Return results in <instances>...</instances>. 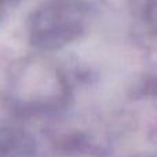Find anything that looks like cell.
<instances>
[{
    "label": "cell",
    "mask_w": 157,
    "mask_h": 157,
    "mask_svg": "<svg viewBox=\"0 0 157 157\" xmlns=\"http://www.w3.org/2000/svg\"><path fill=\"white\" fill-rule=\"evenodd\" d=\"M13 81L15 90L25 99H58L66 91V81L61 69L43 57L25 58L17 66Z\"/></svg>",
    "instance_id": "obj_2"
},
{
    "label": "cell",
    "mask_w": 157,
    "mask_h": 157,
    "mask_svg": "<svg viewBox=\"0 0 157 157\" xmlns=\"http://www.w3.org/2000/svg\"><path fill=\"white\" fill-rule=\"evenodd\" d=\"M7 2H11V0H7Z\"/></svg>",
    "instance_id": "obj_4"
},
{
    "label": "cell",
    "mask_w": 157,
    "mask_h": 157,
    "mask_svg": "<svg viewBox=\"0 0 157 157\" xmlns=\"http://www.w3.org/2000/svg\"><path fill=\"white\" fill-rule=\"evenodd\" d=\"M88 22L86 0H44L28 18V37L37 51H58L78 40Z\"/></svg>",
    "instance_id": "obj_1"
},
{
    "label": "cell",
    "mask_w": 157,
    "mask_h": 157,
    "mask_svg": "<svg viewBox=\"0 0 157 157\" xmlns=\"http://www.w3.org/2000/svg\"><path fill=\"white\" fill-rule=\"evenodd\" d=\"M144 17L150 32L157 36V0H146L144 8Z\"/></svg>",
    "instance_id": "obj_3"
}]
</instances>
